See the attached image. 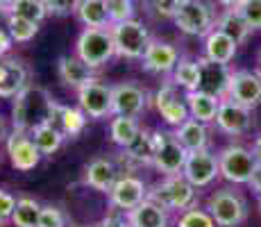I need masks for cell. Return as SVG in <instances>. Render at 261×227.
Instances as JSON below:
<instances>
[{
	"label": "cell",
	"instance_id": "17",
	"mask_svg": "<svg viewBox=\"0 0 261 227\" xmlns=\"http://www.w3.org/2000/svg\"><path fill=\"white\" fill-rule=\"evenodd\" d=\"M179 53L173 43L168 41H162V39H152L145 50L143 59H141V66L143 70L148 73H154V75H168L173 73L175 66L179 64Z\"/></svg>",
	"mask_w": 261,
	"mask_h": 227
},
{
	"label": "cell",
	"instance_id": "51",
	"mask_svg": "<svg viewBox=\"0 0 261 227\" xmlns=\"http://www.w3.org/2000/svg\"><path fill=\"white\" fill-rule=\"evenodd\" d=\"M259 73H261V53H259Z\"/></svg>",
	"mask_w": 261,
	"mask_h": 227
},
{
	"label": "cell",
	"instance_id": "40",
	"mask_svg": "<svg viewBox=\"0 0 261 227\" xmlns=\"http://www.w3.org/2000/svg\"><path fill=\"white\" fill-rule=\"evenodd\" d=\"M239 12L252 30H261V0H243Z\"/></svg>",
	"mask_w": 261,
	"mask_h": 227
},
{
	"label": "cell",
	"instance_id": "27",
	"mask_svg": "<svg viewBox=\"0 0 261 227\" xmlns=\"http://www.w3.org/2000/svg\"><path fill=\"white\" fill-rule=\"evenodd\" d=\"M175 136L179 139V143L187 148V153H198V150H207L209 145V130L204 123L195 118H189L184 125H179L175 130Z\"/></svg>",
	"mask_w": 261,
	"mask_h": 227
},
{
	"label": "cell",
	"instance_id": "36",
	"mask_svg": "<svg viewBox=\"0 0 261 227\" xmlns=\"http://www.w3.org/2000/svg\"><path fill=\"white\" fill-rule=\"evenodd\" d=\"M177 227H218L214 220V216L204 209H198V207H191V209L182 211L177 220Z\"/></svg>",
	"mask_w": 261,
	"mask_h": 227
},
{
	"label": "cell",
	"instance_id": "46",
	"mask_svg": "<svg viewBox=\"0 0 261 227\" xmlns=\"http://www.w3.org/2000/svg\"><path fill=\"white\" fill-rule=\"evenodd\" d=\"M252 155H254V159H257V164L261 166V134L254 139V143H252Z\"/></svg>",
	"mask_w": 261,
	"mask_h": 227
},
{
	"label": "cell",
	"instance_id": "23",
	"mask_svg": "<svg viewBox=\"0 0 261 227\" xmlns=\"http://www.w3.org/2000/svg\"><path fill=\"white\" fill-rule=\"evenodd\" d=\"M237 50H239V43L232 37H227L225 32H220L218 28L212 30L204 37V57L212 59V62L229 64L237 57Z\"/></svg>",
	"mask_w": 261,
	"mask_h": 227
},
{
	"label": "cell",
	"instance_id": "32",
	"mask_svg": "<svg viewBox=\"0 0 261 227\" xmlns=\"http://www.w3.org/2000/svg\"><path fill=\"white\" fill-rule=\"evenodd\" d=\"M198 82H200V64L195 59L182 57L173 70V84L187 91H198Z\"/></svg>",
	"mask_w": 261,
	"mask_h": 227
},
{
	"label": "cell",
	"instance_id": "29",
	"mask_svg": "<svg viewBox=\"0 0 261 227\" xmlns=\"http://www.w3.org/2000/svg\"><path fill=\"white\" fill-rule=\"evenodd\" d=\"M125 150V159L134 161V164H141V166H152L154 159V132L150 130H143L134 136V141L127 145Z\"/></svg>",
	"mask_w": 261,
	"mask_h": 227
},
{
	"label": "cell",
	"instance_id": "20",
	"mask_svg": "<svg viewBox=\"0 0 261 227\" xmlns=\"http://www.w3.org/2000/svg\"><path fill=\"white\" fill-rule=\"evenodd\" d=\"M57 73L62 78V82L66 87L80 91L84 84H89L93 78V68L89 64H84L77 55H62L57 59Z\"/></svg>",
	"mask_w": 261,
	"mask_h": 227
},
{
	"label": "cell",
	"instance_id": "39",
	"mask_svg": "<svg viewBox=\"0 0 261 227\" xmlns=\"http://www.w3.org/2000/svg\"><path fill=\"white\" fill-rule=\"evenodd\" d=\"M39 227H68L66 225V216L59 207L55 205H43L41 207V216H39Z\"/></svg>",
	"mask_w": 261,
	"mask_h": 227
},
{
	"label": "cell",
	"instance_id": "6",
	"mask_svg": "<svg viewBox=\"0 0 261 227\" xmlns=\"http://www.w3.org/2000/svg\"><path fill=\"white\" fill-rule=\"evenodd\" d=\"M175 25L179 32L187 37H207L212 30H216V9L209 0H191L175 14Z\"/></svg>",
	"mask_w": 261,
	"mask_h": 227
},
{
	"label": "cell",
	"instance_id": "3",
	"mask_svg": "<svg viewBox=\"0 0 261 227\" xmlns=\"http://www.w3.org/2000/svg\"><path fill=\"white\" fill-rule=\"evenodd\" d=\"M75 55L91 68H100L116 55L112 28H84L75 43Z\"/></svg>",
	"mask_w": 261,
	"mask_h": 227
},
{
	"label": "cell",
	"instance_id": "4",
	"mask_svg": "<svg viewBox=\"0 0 261 227\" xmlns=\"http://www.w3.org/2000/svg\"><path fill=\"white\" fill-rule=\"evenodd\" d=\"M112 37H114V43H116V57L132 59V62H137V59L141 62L150 41H152L148 28L143 25V21H137V18L114 23Z\"/></svg>",
	"mask_w": 261,
	"mask_h": 227
},
{
	"label": "cell",
	"instance_id": "47",
	"mask_svg": "<svg viewBox=\"0 0 261 227\" xmlns=\"http://www.w3.org/2000/svg\"><path fill=\"white\" fill-rule=\"evenodd\" d=\"M216 3H218V5H223L225 9H239L243 0H216Z\"/></svg>",
	"mask_w": 261,
	"mask_h": 227
},
{
	"label": "cell",
	"instance_id": "26",
	"mask_svg": "<svg viewBox=\"0 0 261 227\" xmlns=\"http://www.w3.org/2000/svg\"><path fill=\"white\" fill-rule=\"evenodd\" d=\"M75 16L84 28H112L107 0H80Z\"/></svg>",
	"mask_w": 261,
	"mask_h": 227
},
{
	"label": "cell",
	"instance_id": "49",
	"mask_svg": "<svg viewBox=\"0 0 261 227\" xmlns=\"http://www.w3.org/2000/svg\"><path fill=\"white\" fill-rule=\"evenodd\" d=\"M5 78V59H0V82H3Z\"/></svg>",
	"mask_w": 261,
	"mask_h": 227
},
{
	"label": "cell",
	"instance_id": "19",
	"mask_svg": "<svg viewBox=\"0 0 261 227\" xmlns=\"http://www.w3.org/2000/svg\"><path fill=\"white\" fill-rule=\"evenodd\" d=\"M118 178L120 173L116 164L107 157H95L84 168V184H89L91 189L100 191V193H109L114 189V184L118 182Z\"/></svg>",
	"mask_w": 261,
	"mask_h": 227
},
{
	"label": "cell",
	"instance_id": "30",
	"mask_svg": "<svg viewBox=\"0 0 261 227\" xmlns=\"http://www.w3.org/2000/svg\"><path fill=\"white\" fill-rule=\"evenodd\" d=\"M30 136H32V141L37 143V148L41 150V155H55L59 148H62L64 139H66L64 132L55 123L39 125V128H34L32 132H30Z\"/></svg>",
	"mask_w": 261,
	"mask_h": 227
},
{
	"label": "cell",
	"instance_id": "12",
	"mask_svg": "<svg viewBox=\"0 0 261 227\" xmlns=\"http://www.w3.org/2000/svg\"><path fill=\"white\" fill-rule=\"evenodd\" d=\"M7 155H9L12 166L16 170H21V173L34 170L43 157L41 150H39L37 143L32 141V136L25 132H16V130H14L7 139Z\"/></svg>",
	"mask_w": 261,
	"mask_h": 227
},
{
	"label": "cell",
	"instance_id": "45",
	"mask_svg": "<svg viewBox=\"0 0 261 227\" xmlns=\"http://www.w3.org/2000/svg\"><path fill=\"white\" fill-rule=\"evenodd\" d=\"M250 186H252L254 193H259V195H261V166L257 168V173L252 175V180H250Z\"/></svg>",
	"mask_w": 261,
	"mask_h": 227
},
{
	"label": "cell",
	"instance_id": "13",
	"mask_svg": "<svg viewBox=\"0 0 261 227\" xmlns=\"http://www.w3.org/2000/svg\"><path fill=\"white\" fill-rule=\"evenodd\" d=\"M109 203L116 209H123L125 214L132 211L134 207H139L148 198V186L143 180H139L137 175H120L118 182L114 184V189L109 191Z\"/></svg>",
	"mask_w": 261,
	"mask_h": 227
},
{
	"label": "cell",
	"instance_id": "8",
	"mask_svg": "<svg viewBox=\"0 0 261 227\" xmlns=\"http://www.w3.org/2000/svg\"><path fill=\"white\" fill-rule=\"evenodd\" d=\"M220 175L232 184H250L252 175L257 173L259 164L254 159L252 150L243 148V145H227L218 153Z\"/></svg>",
	"mask_w": 261,
	"mask_h": 227
},
{
	"label": "cell",
	"instance_id": "10",
	"mask_svg": "<svg viewBox=\"0 0 261 227\" xmlns=\"http://www.w3.org/2000/svg\"><path fill=\"white\" fill-rule=\"evenodd\" d=\"M182 175L195 186V189L209 186L220 175L218 155H214L212 150H198V153H189Z\"/></svg>",
	"mask_w": 261,
	"mask_h": 227
},
{
	"label": "cell",
	"instance_id": "33",
	"mask_svg": "<svg viewBox=\"0 0 261 227\" xmlns=\"http://www.w3.org/2000/svg\"><path fill=\"white\" fill-rule=\"evenodd\" d=\"M39 216H41V205L34 198H18L16 209H14L12 223L14 227H39Z\"/></svg>",
	"mask_w": 261,
	"mask_h": 227
},
{
	"label": "cell",
	"instance_id": "52",
	"mask_svg": "<svg viewBox=\"0 0 261 227\" xmlns=\"http://www.w3.org/2000/svg\"><path fill=\"white\" fill-rule=\"evenodd\" d=\"M259 209H261V195H259Z\"/></svg>",
	"mask_w": 261,
	"mask_h": 227
},
{
	"label": "cell",
	"instance_id": "16",
	"mask_svg": "<svg viewBox=\"0 0 261 227\" xmlns=\"http://www.w3.org/2000/svg\"><path fill=\"white\" fill-rule=\"evenodd\" d=\"M216 125H218L220 132H225L229 136H241L252 128V109L225 98V100H220Z\"/></svg>",
	"mask_w": 261,
	"mask_h": 227
},
{
	"label": "cell",
	"instance_id": "22",
	"mask_svg": "<svg viewBox=\"0 0 261 227\" xmlns=\"http://www.w3.org/2000/svg\"><path fill=\"white\" fill-rule=\"evenodd\" d=\"M125 216L132 227H168V209H164L150 198H145L141 205L134 207Z\"/></svg>",
	"mask_w": 261,
	"mask_h": 227
},
{
	"label": "cell",
	"instance_id": "5",
	"mask_svg": "<svg viewBox=\"0 0 261 227\" xmlns=\"http://www.w3.org/2000/svg\"><path fill=\"white\" fill-rule=\"evenodd\" d=\"M187 148L179 143V139L175 136V132H168V130H157L154 132V159L152 166L164 175V178H170V175H182L184 164H187Z\"/></svg>",
	"mask_w": 261,
	"mask_h": 227
},
{
	"label": "cell",
	"instance_id": "25",
	"mask_svg": "<svg viewBox=\"0 0 261 227\" xmlns=\"http://www.w3.org/2000/svg\"><path fill=\"white\" fill-rule=\"evenodd\" d=\"M184 100H187L191 118L200 120V123H204V125L216 123V116H218V107H220L218 98L202 93V91H187V98Z\"/></svg>",
	"mask_w": 261,
	"mask_h": 227
},
{
	"label": "cell",
	"instance_id": "42",
	"mask_svg": "<svg viewBox=\"0 0 261 227\" xmlns=\"http://www.w3.org/2000/svg\"><path fill=\"white\" fill-rule=\"evenodd\" d=\"M16 203H18V200L14 198L9 191L0 189V223H5V220H12L14 209H16Z\"/></svg>",
	"mask_w": 261,
	"mask_h": 227
},
{
	"label": "cell",
	"instance_id": "7",
	"mask_svg": "<svg viewBox=\"0 0 261 227\" xmlns=\"http://www.w3.org/2000/svg\"><path fill=\"white\" fill-rule=\"evenodd\" d=\"M207 211L218 227H239L248 216V203L234 189H218L209 195Z\"/></svg>",
	"mask_w": 261,
	"mask_h": 227
},
{
	"label": "cell",
	"instance_id": "21",
	"mask_svg": "<svg viewBox=\"0 0 261 227\" xmlns=\"http://www.w3.org/2000/svg\"><path fill=\"white\" fill-rule=\"evenodd\" d=\"M28 80H30V70L23 59H14V57L5 59V78L0 82V98L3 100L16 98L28 87Z\"/></svg>",
	"mask_w": 261,
	"mask_h": 227
},
{
	"label": "cell",
	"instance_id": "48",
	"mask_svg": "<svg viewBox=\"0 0 261 227\" xmlns=\"http://www.w3.org/2000/svg\"><path fill=\"white\" fill-rule=\"evenodd\" d=\"M12 3H14V0H0V12L7 14V12H9V7H12Z\"/></svg>",
	"mask_w": 261,
	"mask_h": 227
},
{
	"label": "cell",
	"instance_id": "28",
	"mask_svg": "<svg viewBox=\"0 0 261 227\" xmlns=\"http://www.w3.org/2000/svg\"><path fill=\"white\" fill-rule=\"evenodd\" d=\"M216 28H218L220 32H225L227 37H232L239 45L248 41L250 34H252V28H250L248 21H245L243 16H241L239 9H225L223 14H218Z\"/></svg>",
	"mask_w": 261,
	"mask_h": 227
},
{
	"label": "cell",
	"instance_id": "31",
	"mask_svg": "<svg viewBox=\"0 0 261 227\" xmlns=\"http://www.w3.org/2000/svg\"><path fill=\"white\" fill-rule=\"evenodd\" d=\"M139 132H141L139 120L129 118V116H114L112 125H109V136H112V141L116 145H120V148H127Z\"/></svg>",
	"mask_w": 261,
	"mask_h": 227
},
{
	"label": "cell",
	"instance_id": "14",
	"mask_svg": "<svg viewBox=\"0 0 261 227\" xmlns=\"http://www.w3.org/2000/svg\"><path fill=\"white\" fill-rule=\"evenodd\" d=\"M150 98L145 93V89H141L134 82H120L114 87V116H129V118H137L139 114L145 112Z\"/></svg>",
	"mask_w": 261,
	"mask_h": 227
},
{
	"label": "cell",
	"instance_id": "9",
	"mask_svg": "<svg viewBox=\"0 0 261 227\" xmlns=\"http://www.w3.org/2000/svg\"><path fill=\"white\" fill-rule=\"evenodd\" d=\"M77 103L80 109L89 116V118H107L112 114L114 107V87L105 82H98V80H91L89 84H84L82 89L77 91Z\"/></svg>",
	"mask_w": 261,
	"mask_h": 227
},
{
	"label": "cell",
	"instance_id": "11",
	"mask_svg": "<svg viewBox=\"0 0 261 227\" xmlns=\"http://www.w3.org/2000/svg\"><path fill=\"white\" fill-rule=\"evenodd\" d=\"M200 82L198 91L207 95H214L218 100H225L229 93V82H232V70L227 68V64L212 62L207 57H200Z\"/></svg>",
	"mask_w": 261,
	"mask_h": 227
},
{
	"label": "cell",
	"instance_id": "50",
	"mask_svg": "<svg viewBox=\"0 0 261 227\" xmlns=\"http://www.w3.org/2000/svg\"><path fill=\"white\" fill-rule=\"evenodd\" d=\"M71 227H98V225H71Z\"/></svg>",
	"mask_w": 261,
	"mask_h": 227
},
{
	"label": "cell",
	"instance_id": "24",
	"mask_svg": "<svg viewBox=\"0 0 261 227\" xmlns=\"http://www.w3.org/2000/svg\"><path fill=\"white\" fill-rule=\"evenodd\" d=\"M87 118L89 116L84 114L80 107H68V105H59L57 103L50 123L57 125L66 139H73V136H80L84 132V128H87Z\"/></svg>",
	"mask_w": 261,
	"mask_h": 227
},
{
	"label": "cell",
	"instance_id": "34",
	"mask_svg": "<svg viewBox=\"0 0 261 227\" xmlns=\"http://www.w3.org/2000/svg\"><path fill=\"white\" fill-rule=\"evenodd\" d=\"M39 25L41 23L30 21V18H23V16H14V14H7V32L12 34L14 43L32 41L39 32Z\"/></svg>",
	"mask_w": 261,
	"mask_h": 227
},
{
	"label": "cell",
	"instance_id": "15",
	"mask_svg": "<svg viewBox=\"0 0 261 227\" xmlns=\"http://www.w3.org/2000/svg\"><path fill=\"white\" fill-rule=\"evenodd\" d=\"M227 98L248 109L259 107L261 105V73H254V70H237V73H232Z\"/></svg>",
	"mask_w": 261,
	"mask_h": 227
},
{
	"label": "cell",
	"instance_id": "43",
	"mask_svg": "<svg viewBox=\"0 0 261 227\" xmlns=\"http://www.w3.org/2000/svg\"><path fill=\"white\" fill-rule=\"evenodd\" d=\"M98 227H132L127 220V216H118V214H109L105 216L102 220L98 223Z\"/></svg>",
	"mask_w": 261,
	"mask_h": 227
},
{
	"label": "cell",
	"instance_id": "35",
	"mask_svg": "<svg viewBox=\"0 0 261 227\" xmlns=\"http://www.w3.org/2000/svg\"><path fill=\"white\" fill-rule=\"evenodd\" d=\"M7 14L30 18V21H37V23H41L43 18L50 16L48 7H46V3H43V0H14Z\"/></svg>",
	"mask_w": 261,
	"mask_h": 227
},
{
	"label": "cell",
	"instance_id": "41",
	"mask_svg": "<svg viewBox=\"0 0 261 227\" xmlns=\"http://www.w3.org/2000/svg\"><path fill=\"white\" fill-rule=\"evenodd\" d=\"M43 3L48 7V14L53 16H71L77 9L80 0H43Z\"/></svg>",
	"mask_w": 261,
	"mask_h": 227
},
{
	"label": "cell",
	"instance_id": "38",
	"mask_svg": "<svg viewBox=\"0 0 261 227\" xmlns=\"http://www.w3.org/2000/svg\"><path fill=\"white\" fill-rule=\"evenodd\" d=\"M143 9L154 18H175L179 9L177 0H141Z\"/></svg>",
	"mask_w": 261,
	"mask_h": 227
},
{
	"label": "cell",
	"instance_id": "44",
	"mask_svg": "<svg viewBox=\"0 0 261 227\" xmlns=\"http://www.w3.org/2000/svg\"><path fill=\"white\" fill-rule=\"evenodd\" d=\"M12 45H14V39H12V34L7 32V30H0V59L5 57V55L12 50Z\"/></svg>",
	"mask_w": 261,
	"mask_h": 227
},
{
	"label": "cell",
	"instance_id": "1",
	"mask_svg": "<svg viewBox=\"0 0 261 227\" xmlns=\"http://www.w3.org/2000/svg\"><path fill=\"white\" fill-rule=\"evenodd\" d=\"M55 107H57V100H53V95L46 89L37 87V84H28L14 98V105H12L14 130L30 134L34 128L53 120Z\"/></svg>",
	"mask_w": 261,
	"mask_h": 227
},
{
	"label": "cell",
	"instance_id": "2",
	"mask_svg": "<svg viewBox=\"0 0 261 227\" xmlns=\"http://www.w3.org/2000/svg\"><path fill=\"white\" fill-rule=\"evenodd\" d=\"M148 198L168 211H187L195 205L198 189L184 175H170L148 189Z\"/></svg>",
	"mask_w": 261,
	"mask_h": 227
},
{
	"label": "cell",
	"instance_id": "37",
	"mask_svg": "<svg viewBox=\"0 0 261 227\" xmlns=\"http://www.w3.org/2000/svg\"><path fill=\"white\" fill-rule=\"evenodd\" d=\"M107 9H109V18L114 23H123V21H132L137 14V5L134 0H107Z\"/></svg>",
	"mask_w": 261,
	"mask_h": 227
},
{
	"label": "cell",
	"instance_id": "18",
	"mask_svg": "<svg viewBox=\"0 0 261 227\" xmlns=\"http://www.w3.org/2000/svg\"><path fill=\"white\" fill-rule=\"evenodd\" d=\"M152 103H154V109L159 112V116H162L168 125H173V128H179V125H184L191 118L187 103L177 98V91H175L173 82H166L164 87H159Z\"/></svg>",
	"mask_w": 261,
	"mask_h": 227
}]
</instances>
